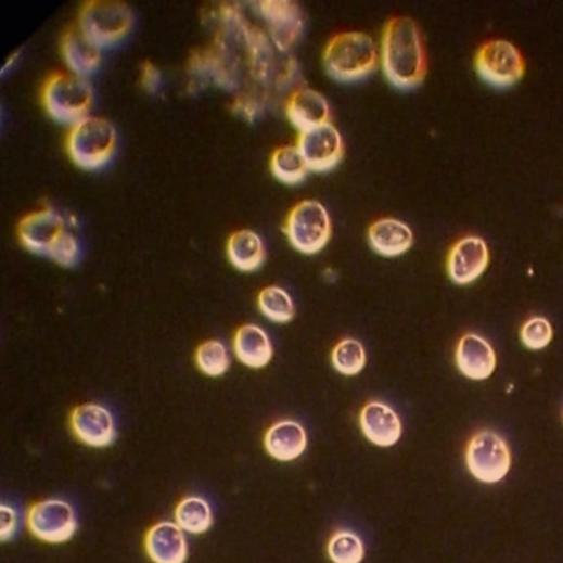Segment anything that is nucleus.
Returning a JSON list of instances; mask_svg holds the SVG:
<instances>
[{
    "label": "nucleus",
    "instance_id": "28",
    "mask_svg": "<svg viewBox=\"0 0 563 563\" xmlns=\"http://www.w3.org/2000/svg\"><path fill=\"white\" fill-rule=\"evenodd\" d=\"M196 362L203 373L209 376H220L227 372L230 359L222 343L208 341L197 349Z\"/></svg>",
    "mask_w": 563,
    "mask_h": 563
},
{
    "label": "nucleus",
    "instance_id": "25",
    "mask_svg": "<svg viewBox=\"0 0 563 563\" xmlns=\"http://www.w3.org/2000/svg\"><path fill=\"white\" fill-rule=\"evenodd\" d=\"M177 524L191 534H203L213 524V513L207 501L201 498H188L176 509Z\"/></svg>",
    "mask_w": 563,
    "mask_h": 563
},
{
    "label": "nucleus",
    "instance_id": "15",
    "mask_svg": "<svg viewBox=\"0 0 563 563\" xmlns=\"http://www.w3.org/2000/svg\"><path fill=\"white\" fill-rule=\"evenodd\" d=\"M456 364L464 376L474 381H484L495 373L497 355L486 340L466 334L458 343Z\"/></svg>",
    "mask_w": 563,
    "mask_h": 563
},
{
    "label": "nucleus",
    "instance_id": "5",
    "mask_svg": "<svg viewBox=\"0 0 563 563\" xmlns=\"http://www.w3.org/2000/svg\"><path fill=\"white\" fill-rule=\"evenodd\" d=\"M94 97L89 79L73 72L52 74L42 90V102L48 114L54 120L71 126L89 116Z\"/></svg>",
    "mask_w": 563,
    "mask_h": 563
},
{
    "label": "nucleus",
    "instance_id": "17",
    "mask_svg": "<svg viewBox=\"0 0 563 563\" xmlns=\"http://www.w3.org/2000/svg\"><path fill=\"white\" fill-rule=\"evenodd\" d=\"M145 551L154 563H184L188 558V540L184 530L171 522L152 526L144 540Z\"/></svg>",
    "mask_w": 563,
    "mask_h": 563
},
{
    "label": "nucleus",
    "instance_id": "32",
    "mask_svg": "<svg viewBox=\"0 0 563 563\" xmlns=\"http://www.w3.org/2000/svg\"><path fill=\"white\" fill-rule=\"evenodd\" d=\"M0 517H2V529H0V536H2V540L5 541L11 539L16 534L18 516L13 508L3 506Z\"/></svg>",
    "mask_w": 563,
    "mask_h": 563
},
{
    "label": "nucleus",
    "instance_id": "12",
    "mask_svg": "<svg viewBox=\"0 0 563 563\" xmlns=\"http://www.w3.org/2000/svg\"><path fill=\"white\" fill-rule=\"evenodd\" d=\"M256 5L277 48L281 52L292 49L304 30V15L298 4L290 0H266Z\"/></svg>",
    "mask_w": 563,
    "mask_h": 563
},
{
    "label": "nucleus",
    "instance_id": "22",
    "mask_svg": "<svg viewBox=\"0 0 563 563\" xmlns=\"http://www.w3.org/2000/svg\"><path fill=\"white\" fill-rule=\"evenodd\" d=\"M227 255L231 265L239 271L255 272L265 264L266 247L257 232L243 229L230 235Z\"/></svg>",
    "mask_w": 563,
    "mask_h": 563
},
{
    "label": "nucleus",
    "instance_id": "4",
    "mask_svg": "<svg viewBox=\"0 0 563 563\" xmlns=\"http://www.w3.org/2000/svg\"><path fill=\"white\" fill-rule=\"evenodd\" d=\"M117 140V131L110 120L89 115L71 126L66 150L77 167L94 171L111 163Z\"/></svg>",
    "mask_w": 563,
    "mask_h": 563
},
{
    "label": "nucleus",
    "instance_id": "6",
    "mask_svg": "<svg viewBox=\"0 0 563 563\" xmlns=\"http://www.w3.org/2000/svg\"><path fill=\"white\" fill-rule=\"evenodd\" d=\"M284 231L295 251L312 256L330 243L332 219L323 204L315 200H305L290 212Z\"/></svg>",
    "mask_w": 563,
    "mask_h": 563
},
{
    "label": "nucleus",
    "instance_id": "29",
    "mask_svg": "<svg viewBox=\"0 0 563 563\" xmlns=\"http://www.w3.org/2000/svg\"><path fill=\"white\" fill-rule=\"evenodd\" d=\"M329 553L335 563H360L363 559L364 548L357 535L342 532L332 538Z\"/></svg>",
    "mask_w": 563,
    "mask_h": 563
},
{
    "label": "nucleus",
    "instance_id": "1",
    "mask_svg": "<svg viewBox=\"0 0 563 563\" xmlns=\"http://www.w3.org/2000/svg\"><path fill=\"white\" fill-rule=\"evenodd\" d=\"M381 61L388 82L398 90H413L423 82L426 51L420 28L411 17L396 16L386 23Z\"/></svg>",
    "mask_w": 563,
    "mask_h": 563
},
{
    "label": "nucleus",
    "instance_id": "31",
    "mask_svg": "<svg viewBox=\"0 0 563 563\" xmlns=\"http://www.w3.org/2000/svg\"><path fill=\"white\" fill-rule=\"evenodd\" d=\"M140 78L143 90L150 94H155L163 88V73L152 62L145 61L141 65Z\"/></svg>",
    "mask_w": 563,
    "mask_h": 563
},
{
    "label": "nucleus",
    "instance_id": "14",
    "mask_svg": "<svg viewBox=\"0 0 563 563\" xmlns=\"http://www.w3.org/2000/svg\"><path fill=\"white\" fill-rule=\"evenodd\" d=\"M71 426L80 442L95 448L110 446L116 437V424L112 413L98 405L76 408L71 415Z\"/></svg>",
    "mask_w": 563,
    "mask_h": 563
},
{
    "label": "nucleus",
    "instance_id": "30",
    "mask_svg": "<svg viewBox=\"0 0 563 563\" xmlns=\"http://www.w3.org/2000/svg\"><path fill=\"white\" fill-rule=\"evenodd\" d=\"M553 336L549 321L542 317H535L526 321L521 331V340L524 346L530 350L546 348Z\"/></svg>",
    "mask_w": 563,
    "mask_h": 563
},
{
    "label": "nucleus",
    "instance_id": "19",
    "mask_svg": "<svg viewBox=\"0 0 563 563\" xmlns=\"http://www.w3.org/2000/svg\"><path fill=\"white\" fill-rule=\"evenodd\" d=\"M363 435L379 447H392L401 436V422L396 412L381 401H370L361 411Z\"/></svg>",
    "mask_w": 563,
    "mask_h": 563
},
{
    "label": "nucleus",
    "instance_id": "23",
    "mask_svg": "<svg viewBox=\"0 0 563 563\" xmlns=\"http://www.w3.org/2000/svg\"><path fill=\"white\" fill-rule=\"evenodd\" d=\"M268 453L280 461H292L300 457L307 447L304 427L294 421H282L272 425L266 434Z\"/></svg>",
    "mask_w": 563,
    "mask_h": 563
},
{
    "label": "nucleus",
    "instance_id": "16",
    "mask_svg": "<svg viewBox=\"0 0 563 563\" xmlns=\"http://www.w3.org/2000/svg\"><path fill=\"white\" fill-rule=\"evenodd\" d=\"M368 240L374 253L385 258H395L412 248L414 233L405 221L386 217L370 226Z\"/></svg>",
    "mask_w": 563,
    "mask_h": 563
},
{
    "label": "nucleus",
    "instance_id": "7",
    "mask_svg": "<svg viewBox=\"0 0 563 563\" xmlns=\"http://www.w3.org/2000/svg\"><path fill=\"white\" fill-rule=\"evenodd\" d=\"M133 26L130 8L117 0H91L79 11L78 27L101 49L128 37Z\"/></svg>",
    "mask_w": 563,
    "mask_h": 563
},
{
    "label": "nucleus",
    "instance_id": "21",
    "mask_svg": "<svg viewBox=\"0 0 563 563\" xmlns=\"http://www.w3.org/2000/svg\"><path fill=\"white\" fill-rule=\"evenodd\" d=\"M233 348L239 361L253 369L267 367L273 357V347L268 334L254 324L236 331Z\"/></svg>",
    "mask_w": 563,
    "mask_h": 563
},
{
    "label": "nucleus",
    "instance_id": "11",
    "mask_svg": "<svg viewBox=\"0 0 563 563\" xmlns=\"http://www.w3.org/2000/svg\"><path fill=\"white\" fill-rule=\"evenodd\" d=\"M27 524L34 536L50 543L68 540L77 527L74 509L62 500H47L35 504L28 512Z\"/></svg>",
    "mask_w": 563,
    "mask_h": 563
},
{
    "label": "nucleus",
    "instance_id": "27",
    "mask_svg": "<svg viewBox=\"0 0 563 563\" xmlns=\"http://www.w3.org/2000/svg\"><path fill=\"white\" fill-rule=\"evenodd\" d=\"M336 371L346 376L359 374L366 367L367 355L363 345L353 338L338 343L332 353Z\"/></svg>",
    "mask_w": 563,
    "mask_h": 563
},
{
    "label": "nucleus",
    "instance_id": "2",
    "mask_svg": "<svg viewBox=\"0 0 563 563\" xmlns=\"http://www.w3.org/2000/svg\"><path fill=\"white\" fill-rule=\"evenodd\" d=\"M18 236L27 251L62 267L73 268L82 258V244L74 226L52 207L25 216L18 225Z\"/></svg>",
    "mask_w": 563,
    "mask_h": 563
},
{
    "label": "nucleus",
    "instance_id": "24",
    "mask_svg": "<svg viewBox=\"0 0 563 563\" xmlns=\"http://www.w3.org/2000/svg\"><path fill=\"white\" fill-rule=\"evenodd\" d=\"M270 167L273 176L287 185L303 182L310 171L297 145L277 149L271 156Z\"/></svg>",
    "mask_w": 563,
    "mask_h": 563
},
{
    "label": "nucleus",
    "instance_id": "8",
    "mask_svg": "<svg viewBox=\"0 0 563 563\" xmlns=\"http://www.w3.org/2000/svg\"><path fill=\"white\" fill-rule=\"evenodd\" d=\"M474 64L479 77L499 89L516 85L526 69L521 51L507 40H492L482 44Z\"/></svg>",
    "mask_w": 563,
    "mask_h": 563
},
{
    "label": "nucleus",
    "instance_id": "26",
    "mask_svg": "<svg viewBox=\"0 0 563 563\" xmlns=\"http://www.w3.org/2000/svg\"><path fill=\"white\" fill-rule=\"evenodd\" d=\"M259 309L265 317L278 324H286L295 316V306L290 294L281 287L269 286L258 296Z\"/></svg>",
    "mask_w": 563,
    "mask_h": 563
},
{
    "label": "nucleus",
    "instance_id": "20",
    "mask_svg": "<svg viewBox=\"0 0 563 563\" xmlns=\"http://www.w3.org/2000/svg\"><path fill=\"white\" fill-rule=\"evenodd\" d=\"M61 51L71 72L86 77L94 73L102 62V49L78 26L64 34Z\"/></svg>",
    "mask_w": 563,
    "mask_h": 563
},
{
    "label": "nucleus",
    "instance_id": "9",
    "mask_svg": "<svg viewBox=\"0 0 563 563\" xmlns=\"http://www.w3.org/2000/svg\"><path fill=\"white\" fill-rule=\"evenodd\" d=\"M465 461L472 475L485 484L502 481L512 464L506 440L498 434L484 431L475 434L468 444Z\"/></svg>",
    "mask_w": 563,
    "mask_h": 563
},
{
    "label": "nucleus",
    "instance_id": "18",
    "mask_svg": "<svg viewBox=\"0 0 563 563\" xmlns=\"http://www.w3.org/2000/svg\"><path fill=\"white\" fill-rule=\"evenodd\" d=\"M286 116L300 132L330 123L331 107L324 95L303 88L292 93L286 102Z\"/></svg>",
    "mask_w": 563,
    "mask_h": 563
},
{
    "label": "nucleus",
    "instance_id": "10",
    "mask_svg": "<svg viewBox=\"0 0 563 563\" xmlns=\"http://www.w3.org/2000/svg\"><path fill=\"white\" fill-rule=\"evenodd\" d=\"M297 146L314 172L333 170L345 152L343 136L331 123L300 132Z\"/></svg>",
    "mask_w": 563,
    "mask_h": 563
},
{
    "label": "nucleus",
    "instance_id": "13",
    "mask_svg": "<svg viewBox=\"0 0 563 563\" xmlns=\"http://www.w3.org/2000/svg\"><path fill=\"white\" fill-rule=\"evenodd\" d=\"M489 261L490 254L486 241L475 235L464 236L449 253L447 272L453 283L468 285L486 272Z\"/></svg>",
    "mask_w": 563,
    "mask_h": 563
},
{
    "label": "nucleus",
    "instance_id": "3",
    "mask_svg": "<svg viewBox=\"0 0 563 563\" xmlns=\"http://www.w3.org/2000/svg\"><path fill=\"white\" fill-rule=\"evenodd\" d=\"M379 52L364 33L346 31L328 43L323 62L328 74L338 82L350 84L367 77L376 67Z\"/></svg>",
    "mask_w": 563,
    "mask_h": 563
}]
</instances>
